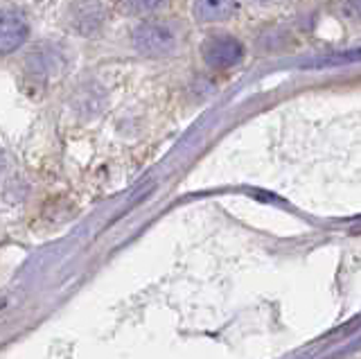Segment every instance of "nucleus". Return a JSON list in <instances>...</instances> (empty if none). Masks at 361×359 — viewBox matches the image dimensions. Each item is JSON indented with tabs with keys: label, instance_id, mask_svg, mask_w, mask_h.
Masks as SVG:
<instances>
[{
	"label": "nucleus",
	"instance_id": "f257e3e1",
	"mask_svg": "<svg viewBox=\"0 0 361 359\" xmlns=\"http://www.w3.org/2000/svg\"><path fill=\"white\" fill-rule=\"evenodd\" d=\"M133 48L145 57H167L176 50V35L163 23H142L133 32Z\"/></svg>",
	"mask_w": 361,
	"mask_h": 359
},
{
	"label": "nucleus",
	"instance_id": "f03ea898",
	"mask_svg": "<svg viewBox=\"0 0 361 359\" xmlns=\"http://www.w3.org/2000/svg\"><path fill=\"white\" fill-rule=\"evenodd\" d=\"M242 57H244V48L235 37L219 35V37H212L203 43V59H206L208 66H212V68H217V71L233 68Z\"/></svg>",
	"mask_w": 361,
	"mask_h": 359
},
{
	"label": "nucleus",
	"instance_id": "7ed1b4c3",
	"mask_svg": "<svg viewBox=\"0 0 361 359\" xmlns=\"http://www.w3.org/2000/svg\"><path fill=\"white\" fill-rule=\"evenodd\" d=\"M30 28L14 9H0V54H9L25 43Z\"/></svg>",
	"mask_w": 361,
	"mask_h": 359
},
{
	"label": "nucleus",
	"instance_id": "20e7f679",
	"mask_svg": "<svg viewBox=\"0 0 361 359\" xmlns=\"http://www.w3.org/2000/svg\"><path fill=\"white\" fill-rule=\"evenodd\" d=\"M102 16L104 12L97 0H79L73 12V28L82 32L84 37H90L102 25Z\"/></svg>",
	"mask_w": 361,
	"mask_h": 359
},
{
	"label": "nucleus",
	"instance_id": "39448f33",
	"mask_svg": "<svg viewBox=\"0 0 361 359\" xmlns=\"http://www.w3.org/2000/svg\"><path fill=\"white\" fill-rule=\"evenodd\" d=\"M237 9V0H195V18L199 23L228 20Z\"/></svg>",
	"mask_w": 361,
	"mask_h": 359
},
{
	"label": "nucleus",
	"instance_id": "423d86ee",
	"mask_svg": "<svg viewBox=\"0 0 361 359\" xmlns=\"http://www.w3.org/2000/svg\"><path fill=\"white\" fill-rule=\"evenodd\" d=\"M161 5H163V0H127V7L133 14H149Z\"/></svg>",
	"mask_w": 361,
	"mask_h": 359
},
{
	"label": "nucleus",
	"instance_id": "0eeeda50",
	"mask_svg": "<svg viewBox=\"0 0 361 359\" xmlns=\"http://www.w3.org/2000/svg\"><path fill=\"white\" fill-rule=\"evenodd\" d=\"M5 170V154H3V150H0V172Z\"/></svg>",
	"mask_w": 361,
	"mask_h": 359
},
{
	"label": "nucleus",
	"instance_id": "6e6552de",
	"mask_svg": "<svg viewBox=\"0 0 361 359\" xmlns=\"http://www.w3.org/2000/svg\"><path fill=\"white\" fill-rule=\"evenodd\" d=\"M255 3H280V0H255Z\"/></svg>",
	"mask_w": 361,
	"mask_h": 359
}]
</instances>
